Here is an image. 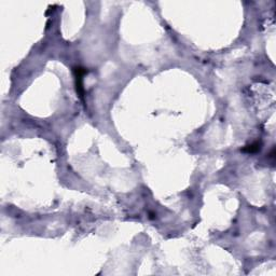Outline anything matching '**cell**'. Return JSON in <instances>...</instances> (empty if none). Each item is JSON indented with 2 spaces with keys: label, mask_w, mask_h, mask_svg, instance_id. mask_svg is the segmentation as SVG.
<instances>
[{
  "label": "cell",
  "mask_w": 276,
  "mask_h": 276,
  "mask_svg": "<svg viewBox=\"0 0 276 276\" xmlns=\"http://www.w3.org/2000/svg\"><path fill=\"white\" fill-rule=\"evenodd\" d=\"M260 150V143H255L250 146H247L246 148L243 149L244 152H249V153H253V152H257V151Z\"/></svg>",
  "instance_id": "6da1fadb"
}]
</instances>
